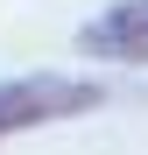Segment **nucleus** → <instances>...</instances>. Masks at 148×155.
I'll return each instance as SVG.
<instances>
[{"label":"nucleus","mask_w":148,"mask_h":155,"mask_svg":"<svg viewBox=\"0 0 148 155\" xmlns=\"http://www.w3.org/2000/svg\"><path fill=\"white\" fill-rule=\"evenodd\" d=\"M78 57L92 64H148V0H113L106 14H92L78 28Z\"/></svg>","instance_id":"obj_2"},{"label":"nucleus","mask_w":148,"mask_h":155,"mask_svg":"<svg viewBox=\"0 0 148 155\" xmlns=\"http://www.w3.org/2000/svg\"><path fill=\"white\" fill-rule=\"evenodd\" d=\"M106 106V85L99 78H64V71H35V78H7L0 85V141L35 134V127L78 120Z\"/></svg>","instance_id":"obj_1"}]
</instances>
